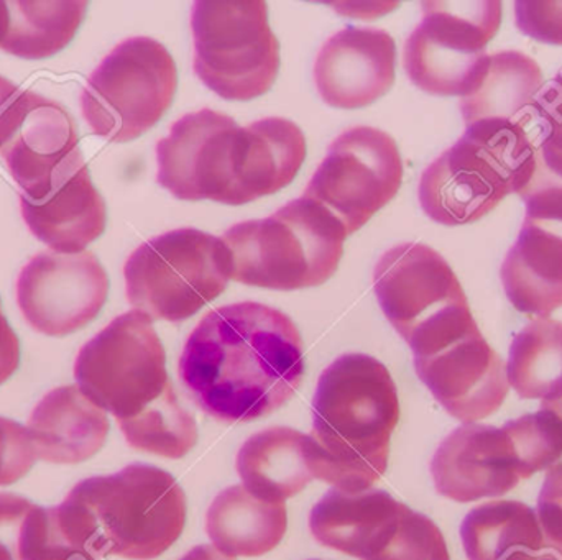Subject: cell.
Instances as JSON below:
<instances>
[{
  "label": "cell",
  "instance_id": "11",
  "mask_svg": "<svg viewBox=\"0 0 562 560\" xmlns=\"http://www.w3.org/2000/svg\"><path fill=\"white\" fill-rule=\"evenodd\" d=\"M423 20L405 43L403 66L413 84L435 95L471 94L491 61L485 53L502 22V2H423Z\"/></svg>",
  "mask_w": 562,
  "mask_h": 560
},
{
  "label": "cell",
  "instance_id": "7",
  "mask_svg": "<svg viewBox=\"0 0 562 560\" xmlns=\"http://www.w3.org/2000/svg\"><path fill=\"white\" fill-rule=\"evenodd\" d=\"M193 68L227 101L269 92L280 71V43L263 0H200L191 10Z\"/></svg>",
  "mask_w": 562,
  "mask_h": 560
},
{
  "label": "cell",
  "instance_id": "34",
  "mask_svg": "<svg viewBox=\"0 0 562 560\" xmlns=\"http://www.w3.org/2000/svg\"><path fill=\"white\" fill-rule=\"evenodd\" d=\"M35 459L26 427L0 416V487L19 482L32 470Z\"/></svg>",
  "mask_w": 562,
  "mask_h": 560
},
{
  "label": "cell",
  "instance_id": "31",
  "mask_svg": "<svg viewBox=\"0 0 562 560\" xmlns=\"http://www.w3.org/2000/svg\"><path fill=\"white\" fill-rule=\"evenodd\" d=\"M517 457L520 479H530L541 470L550 469L562 456V423L551 411L508 421L502 427Z\"/></svg>",
  "mask_w": 562,
  "mask_h": 560
},
{
  "label": "cell",
  "instance_id": "19",
  "mask_svg": "<svg viewBox=\"0 0 562 560\" xmlns=\"http://www.w3.org/2000/svg\"><path fill=\"white\" fill-rule=\"evenodd\" d=\"M431 477L439 495L458 503L505 495L521 480L507 434L474 423L458 427L439 444Z\"/></svg>",
  "mask_w": 562,
  "mask_h": 560
},
{
  "label": "cell",
  "instance_id": "29",
  "mask_svg": "<svg viewBox=\"0 0 562 560\" xmlns=\"http://www.w3.org/2000/svg\"><path fill=\"white\" fill-rule=\"evenodd\" d=\"M508 385L525 400L562 397V322L540 318L525 325L510 345Z\"/></svg>",
  "mask_w": 562,
  "mask_h": 560
},
{
  "label": "cell",
  "instance_id": "41",
  "mask_svg": "<svg viewBox=\"0 0 562 560\" xmlns=\"http://www.w3.org/2000/svg\"><path fill=\"white\" fill-rule=\"evenodd\" d=\"M540 560H562V559L560 558V556L550 555V556H547V558H543V559H540Z\"/></svg>",
  "mask_w": 562,
  "mask_h": 560
},
{
  "label": "cell",
  "instance_id": "25",
  "mask_svg": "<svg viewBox=\"0 0 562 560\" xmlns=\"http://www.w3.org/2000/svg\"><path fill=\"white\" fill-rule=\"evenodd\" d=\"M461 539L469 560H540L557 555L544 538L537 512L512 500L471 510L462 522Z\"/></svg>",
  "mask_w": 562,
  "mask_h": 560
},
{
  "label": "cell",
  "instance_id": "30",
  "mask_svg": "<svg viewBox=\"0 0 562 560\" xmlns=\"http://www.w3.org/2000/svg\"><path fill=\"white\" fill-rule=\"evenodd\" d=\"M119 427L128 446L167 459H181L198 443L196 420L181 407L175 390L140 416L119 423Z\"/></svg>",
  "mask_w": 562,
  "mask_h": 560
},
{
  "label": "cell",
  "instance_id": "38",
  "mask_svg": "<svg viewBox=\"0 0 562 560\" xmlns=\"http://www.w3.org/2000/svg\"><path fill=\"white\" fill-rule=\"evenodd\" d=\"M180 560H236V558L223 555V552L214 548V546L201 545L191 549V551L187 552Z\"/></svg>",
  "mask_w": 562,
  "mask_h": 560
},
{
  "label": "cell",
  "instance_id": "20",
  "mask_svg": "<svg viewBox=\"0 0 562 560\" xmlns=\"http://www.w3.org/2000/svg\"><path fill=\"white\" fill-rule=\"evenodd\" d=\"M405 506L383 490L333 489L311 510V535L326 548L367 560L389 541Z\"/></svg>",
  "mask_w": 562,
  "mask_h": 560
},
{
  "label": "cell",
  "instance_id": "14",
  "mask_svg": "<svg viewBox=\"0 0 562 560\" xmlns=\"http://www.w3.org/2000/svg\"><path fill=\"white\" fill-rule=\"evenodd\" d=\"M0 158L30 201L48 196L86 164L72 115L32 91H20L0 115Z\"/></svg>",
  "mask_w": 562,
  "mask_h": 560
},
{
  "label": "cell",
  "instance_id": "12",
  "mask_svg": "<svg viewBox=\"0 0 562 560\" xmlns=\"http://www.w3.org/2000/svg\"><path fill=\"white\" fill-rule=\"evenodd\" d=\"M373 289L383 315L413 352L474 319L449 263L423 243L383 253L373 270Z\"/></svg>",
  "mask_w": 562,
  "mask_h": 560
},
{
  "label": "cell",
  "instance_id": "33",
  "mask_svg": "<svg viewBox=\"0 0 562 560\" xmlns=\"http://www.w3.org/2000/svg\"><path fill=\"white\" fill-rule=\"evenodd\" d=\"M367 560H451L441 529L432 519L405 506L395 532Z\"/></svg>",
  "mask_w": 562,
  "mask_h": 560
},
{
  "label": "cell",
  "instance_id": "27",
  "mask_svg": "<svg viewBox=\"0 0 562 560\" xmlns=\"http://www.w3.org/2000/svg\"><path fill=\"white\" fill-rule=\"evenodd\" d=\"M541 82L540 66L525 53L491 55L484 78L471 94L462 98L465 125L482 121L514 122L540 91Z\"/></svg>",
  "mask_w": 562,
  "mask_h": 560
},
{
  "label": "cell",
  "instance_id": "5",
  "mask_svg": "<svg viewBox=\"0 0 562 560\" xmlns=\"http://www.w3.org/2000/svg\"><path fill=\"white\" fill-rule=\"evenodd\" d=\"M346 237L339 220L300 197L267 219L236 224L221 239L234 282L294 292L323 285L336 273Z\"/></svg>",
  "mask_w": 562,
  "mask_h": 560
},
{
  "label": "cell",
  "instance_id": "4",
  "mask_svg": "<svg viewBox=\"0 0 562 560\" xmlns=\"http://www.w3.org/2000/svg\"><path fill=\"white\" fill-rule=\"evenodd\" d=\"M533 157L518 122L482 121L436 158L419 180V204L442 226L475 222L527 186Z\"/></svg>",
  "mask_w": 562,
  "mask_h": 560
},
{
  "label": "cell",
  "instance_id": "28",
  "mask_svg": "<svg viewBox=\"0 0 562 560\" xmlns=\"http://www.w3.org/2000/svg\"><path fill=\"white\" fill-rule=\"evenodd\" d=\"M533 157V173L520 191L524 201L562 196V71L515 118Z\"/></svg>",
  "mask_w": 562,
  "mask_h": 560
},
{
  "label": "cell",
  "instance_id": "9",
  "mask_svg": "<svg viewBox=\"0 0 562 560\" xmlns=\"http://www.w3.org/2000/svg\"><path fill=\"white\" fill-rule=\"evenodd\" d=\"M178 69L157 39L132 36L119 43L91 72L81 111L91 130L124 144L142 137L173 104Z\"/></svg>",
  "mask_w": 562,
  "mask_h": 560
},
{
  "label": "cell",
  "instance_id": "40",
  "mask_svg": "<svg viewBox=\"0 0 562 560\" xmlns=\"http://www.w3.org/2000/svg\"><path fill=\"white\" fill-rule=\"evenodd\" d=\"M541 410L551 411L554 416L560 418L562 423V397L553 401H543V403H541Z\"/></svg>",
  "mask_w": 562,
  "mask_h": 560
},
{
  "label": "cell",
  "instance_id": "26",
  "mask_svg": "<svg viewBox=\"0 0 562 560\" xmlns=\"http://www.w3.org/2000/svg\"><path fill=\"white\" fill-rule=\"evenodd\" d=\"M85 0H0V48L22 59H46L75 38L88 12Z\"/></svg>",
  "mask_w": 562,
  "mask_h": 560
},
{
  "label": "cell",
  "instance_id": "15",
  "mask_svg": "<svg viewBox=\"0 0 562 560\" xmlns=\"http://www.w3.org/2000/svg\"><path fill=\"white\" fill-rule=\"evenodd\" d=\"M109 295V276L91 252H42L16 279V305L40 334L65 338L98 318Z\"/></svg>",
  "mask_w": 562,
  "mask_h": 560
},
{
  "label": "cell",
  "instance_id": "18",
  "mask_svg": "<svg viewBox=\"0 0 562 560\" xmlns=\"http://www.w3.org/2000/svg\"><path fill=\"white\" fill-rule=\"evenodd\" d=\"M395 62V39L389 32L347 26L317 53L314 81L330 107H366L392 88Z\"/></svg>",
  "mask_w": 562,
  "mask_h": 560
},
{
  "label": "cell",
  "instance_id": "17",
  "mask_svg": "<svg viewBox=\"0 0 562 560\" xmlns=\"http://www.w3.org/2000/svg\"><path fill=\"white\" fill-rule=\"evenodd\" d=\"M527 216L501 270L508 301L548 318L562 306V196L525 201Z\"/></svg>",
  "mask_w": 562,
  "mask_h": 560
},
{
  "label": "cell",
  "instance_id": "23",
  "mask_svg": "<svg viewBox=\"0 0 562 560\" xmlns=\"http://www.w3.org/2000/svg\"><path fill=\"white\" fill-rule=\"evenodd\" d=\"M237 472L257 499L284 503L314 479L311 437L291 427L260 431L237 454Z\"/></svg>",
  "mask_w": 562,
  "mask_h": 560
},
{
  "label": "cell",
  "instance_id": "21",
  "mask_svg": "<svg viewBox=\"0 0 562 560\" xmlns=\"http://www.w3.org/2000/svg\"><path fill=\"white\" fill-rule=\"evenodd\" d=\"M109 430L105 411L76 385L46 393L26 427L36 457L59 466H76L91 459L104 447Z\"/></svg>",
  "mask_w": 562,
  "mask_h": 560
},
{
  "label": "cell",
  "instance_id": "6",
  "mask_svg": "<svg viewBox=\"0 0 562 560\" xmlns=\"http://www.w3.org/2000/svg\"><path fill=\"white\" fill-rule=\"evenodd\" d=\"M127 299L150 319L183 322L223 295L231 256L220 237L178 229L142 243L124 265Z\"/></svg>",
  "mask_w": 562,
  "mask_h": 560
},
{
  "label": "cell",
  "instance_id": "24",
  "mask_svg": "<svg viewBox=\"0 0 562 560\" xmlns=\"http://www.w3.org/2000/svg\"><path fill=\"white\" fill-rule=\"evenodd\" d=\"M286 528V505L257 499L244 485L223 490L206 513L207 536L231 558H259L273 551Z\"/></svg>",
  "mask_w": 562,
  "mask_h": 560
},
{
  "label": "cell",
  "instance_id": "10",
  "mask_svg": "<svg viewBox=\"0 0 562 560\" xmlns=\"http://www.w3.org/2000/svg\"><path fill=\"white\" fill-rule=\"evenodd\" d=\"M79 390L117 423L134 420L173 390L164 344L144 312L117 316L76 357Z\"/></svg>",
  "mask_w": 562,
  "mask_h": 560
},
{
  "label": "cell",
  "instance_id": "39",
  "mask_svg": "<svg viewBox=\"0 0 562 560\" xmlns=\"http://www.w3.org/2000/svg\"><path fill=\"white\" fill-rule=\"evenodd\" d=\"M19 85L0 76V115L9 107L10 102L19 95Z\"/></svg>",
  "mask_w": 562,
  "mask_h": 560
},
{
  "label": "cell",
  "instance_id": "3",
  "mask_svg": "<svg viewBox=\"0 0 562 560\" xmlns=\"http://www.w3.org/2000/svg\"><path fill=\"white\" fill-rule=\"evenodd\" d=\"M187 495L171 473L131 464L112 476L82 480L56 508V532L95 558L151 560L180 539Z\"/></svg>",
  "mask_w": 562,
  "mask_h": 560
},
{
  "label": "cell",
  "instance_id": "2",
  "mask_svg": "<svg viewBox=\"0 0 562 560\" xmlns=\"http://www.w3.org/2000/svg\"><path fill=\"white\" fill-rule=\"evenodd\" d=\"M311 467L334 489H372L389 466L390 439L400 421L395 381L366 354L340 355L317 381L313 398Z\"/></svg>",
  "mask_w": 562,
  "mask_h": 560
},
{
  "label": "cell",
  "instance_id": "36",
  "mask_svg": "<svg viewBox=\"0 0 562 560\" xmlns=\"http://www.w3.org/2000/svg\"><path fill=\"white\" fill-rule=\"evenodd\" d=\"M537 515L548 545L562 559V462L548 470L538 496Z\"/></svg>",
  "mask_w": 562,
  "mask_h": 560
},
{
  "label": "cell",
  "instance_id": "8",
  "mask_svg": "<svg viewBox=\"0 0 562 560\" xmlns=\"http://www.w3.org/2000/svg\"><path fill=\"white\" fill-rule=\"evenodd\" d=\"M254 137L229 115L203 108L171 125L157 145V181L181 201L250 203Z\"/></svg>",
  "mask_w": 562,
  "mask_h": 560
},
{
  "label": "cell",
  "instance_id": "22",
  "mask_svg": "<svg viewBox=\"0 0 562 560\" xmlns=\"http://www.w3.org/2000/svg\"><path fill=\"white\" fill-rule=\"evenodd\" d=\"M20 210L30 232L56 253H81L104 233L108 209L82 167L58 190L40 201L20 194Z\"/></svg>",
  "mask_w": 562,
  "mask_h": 560
},
{
  "label": "cell",
  "instance_id": "1",
  "mask_svg": "<svg viewBox=\"0 0 562 560\" xmlns=\"http://www.w3.org/2000/svg\"><path fill=\"white\" fill-rule=\"evenodd\" d=\"M303 375V341L294 322L252 301L207 312L178 365L194 404L227 424L276 413L296 393Z\"/></svg>",
  "mask_w": 562,
  "mask_h": 560
},
{
  "label": "cell",
  "instance_id": "37",
  "mask_svg": "<svg viewBox=\"0 0 562 560\" xmlns=\"http://www.w3.org/2000/svg\"><path fill=\"white\" fill-rule=\"evenodd\" d=\"M49 510V508H48ZM33 560H99L91 552L86 549L78 548V546L71 545L66 541L58 532H56L55 525L52 522V515H49V536L48 542L43 546L42 551L35 556Z\"/></svg>",
  "mask_w": 562,
  "mask_h": 560
},
{
  "label": "cell",
  "instance_id": "13",
  "mask_svg": "<svg viewBox=\"0 0 562 560\" xmlns=\"http://www.w3.org/2000/svg\"><path fill=\"white\" fill-rule=\"evenodd\" d=\"M402 180V155L392 135L353 127L330 144L303 197L324 207L349 236L396 196Z\"/></svg>",
  "mask_w": 562,
  "mask_h": 560
},
{
  "label": "cell",
  "instance_id": "16",
  "mask_svg": "<svg viewBox=\"0 0 562 560\" xmlns=\"http://www.w3.org/2000/svg\"><path fill=\"white\" fill-rule=\"evenodd\" d=\"M413 357L419 380L462 423L492 416L510 390L507 365L485 341L477 324Z\"/></svg>",
  "mask_w": 562,
  "mask_h": 560
},
{
  "label": "cell",
  "instance_id": "32",
  "mask_svg": "<svg viewBox=\"0 0 562 560\" xmlns=\"http://www.w3.org/2000/svg\"><path fill=\"white\" fill-rule=\"evenodd\" d=\"M49 510L0 493V560H33L48 542Z\"/></svg>",
  "mask_w": 562,
  "mask_h": 560
},
{
  "label": "cell",
  "instance_id": "35",
  "mask_svg": "<svg viewBox=\"0 0 562 560\" xmlns=\"http://www.w3.org/2000/svg\"><path fill=\"white\" fill-rule=\"evenodd\" d=\"M517 26L537 42L562 46V2H515Z\"/></svg>",
  "mask_w": 562,
  "mask_h": 560
}]
</instances>
